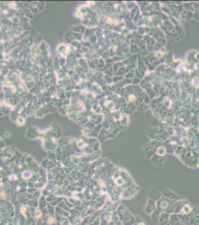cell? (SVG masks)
<instances>
[{
  "label": "cell",
  "mask_w": 199,
  "mask_h": 225,
  "mask_svg": "<svg viewBox=\"0 0 199 225\" xmlns=\"http://www.w3.org/2000/svg\"><path fill=\"white\" fill-rule=\"evenodd\" d=\"M189 204L188 201L186 200H178L177 201L175 202V205H174V214H179L181 210H182V208L184 207L185 205L186 204Z\"/></svg>",
  "instance_id": "7a4b0ae2"
},
{
  "label": "cell",
  "mask_w": 199,
  "mask_h": 225,
  "mask_svg": "<svg viewBox=\"0 0 199 225\" xmlns=\"http://www.w3.org/2000/svg\"><path fill=\"white\" fill-rule=\"evenodd\" d=\"M192 210V207L189 204H188L186 205H185L183 208H182V210H181L179 214L180 215H189L190 213Z\"/></svg>",
  "instance_id": "3957f363"
},
{
  "label": "cell",
  "mask_w": 199,
  "mask_h": 225,
  "mask_svg": "<svg viewBox=\"0 0 199 225\" xmlns=\"http://www.w3.org/2000/svg\"><path fill=\"white\" fill-rule=\"evenodd\" d=\"M190 14L192 15L193 13L189 11H184V12H182V13L181 14V17L183 18L185 21L189 20V19L191 18L192 17H193V15H190Z\"/></svg>",
  "instance_id": "277c9868"
},
{
  "label": "cell",
  "mask_w": 199,
  "mask_h": 225,
  "mask_svg": "<svg viewBox=\"0 0 199 225\" xmlns=\"http://www.w3.org/2000/svg\"><path fill=\"white\" fill-rule=\"evenodd\" d=\"M165 195V200L168 202H175L179 200V197L171 190H166Z\"/></svg>",
  "instance_id": "6da1fadb"
},
{
  "label": "cell",
  "mask_w": 199,
  "mask_h": 225,
  "mask_svg": "<svg viewBox=\"0 0 199 225\" xmlns=\"http://www.w3.org/2000/svg\"><path fill=\"white\" fill-rule=\"evenodd\" d=\"M193 17L196 21H199V12L195 11V12L193 15Z\"/></svg>",
  "instance_id": "5b68a950"
}]
</instances>
